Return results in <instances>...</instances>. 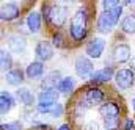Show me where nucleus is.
Listing matches in <instances>:
<instances>
[{"label": "nucleus", "mask_w": 135, "mask_h": 130, "mask_svg": "<svg viewBox=\"0 0 135 130\" xmlns=\"http://www.w3.org/2000/svg\"><path fill=\"white\" fill-rule=\"evenodd\" d=\"M68 19V8L61 5H54L47 11V21L54 28H61Z\"/></svg>", "instance_id": "nucleus-1"}, {"label": "nucleus", "mask_w": 135, "mask_h": 130, "mask_svg": "<svg viewBox=\"0 0 135 130\" xmlns=\"http://www.w3.org/2000/svg\"><path fill=\"white\" fill-rule=\"evenodd\" d=\"M134 78L135 75L132 69H119L115 72V77H113L118 88H121V89H129L134 85Z\"/></svg>", "instance_id": "nucleus-2"}, {"label": "nucleus", "mask_w": 135, "mask_h": 130, "mask_svg": "<svg viewBox=\"0 0 135 130\" xmlns=\"http://www.w3.org/2000/svg\"><path fill=\"white\" fill-rule=\"evenodd\" d=\"M74 67H75V74L82 78H86V77H91L93 74V61L86 57H77L75 58V63H74Z\"/></svg>", "instance_id": "nucleus-3"}, {"label": "nucleus", "mask_w": 135, "mask_h": 130, "mask_svg": "<svg viewBox=\"0 0 135 130\" xmlns=\"http://www.w3.org/2000/svg\"><path fill=\"white\" fill-rule=\"evenodd\" d=\"M19 13H21V8L14 2H8V3H5L0 8V17H2L3 22H11V21L17 19L19 17Z\"/></svg>", "instance_id": "nucleus-4"}, {"label": "nucleus", "mask_w": 135, "mask_h": 130, "mask_svg": "<svg viewBox=\"0 0 135 130\" xmlns=\"http://www.w3.org/2000/svg\"><path fill=\"white\" fill-rule=\"evenodd\" d=\"M104 49H105V41H104L102 38H93V39L86 44L85 52H86L88 57H91V58L96 60V58H101Z\"/></svg>", "instance_id": "nucleus-5"}, {"label": "nucleus", "mask_w": 135, "mask_h": 130, "mask_svg": "<svg viewBox=\"0 0 135 130\" xmlns=\"http://www.w3.org/2000/svg\"><path fill=\"white\" fill-rule=\"evenodd\" d=\"M131 46L129 44H118L113 47V52H112V57L116 63H126L131 60Z\"/></svg>", "instance_id": "nucleus-6"}, {"label": "nucleus", "mask_w": 135, "mask_h": 130, "mask_svg": "<svg viewBox=\"0 0 135 130\" xmlns=\"http://www.w3.org/2000/svg\"><path fill=\"white\" fill-rule=\"evenodd\" d=\"M35 53H36L38 60H41V61H49V60H52V57H54V47H52L50 42L41 41V42L36 46Z\"/></svg>", "instance_id": "nucleus-7"}, {"label": "nucleus", "mask_w": 135, "mask_h": 130, "mask_svg": "<svg viewBox=\"0 0 135 130\" xmlns=\"http://www.w3.org/2000/svg\"><path fill=\"white\" fill-rule=\"evenodd\" d=\"M36 108L39 113L50 114L54 118H61V114H63V105H60L58 102L57 103H38Z\"/></svg>", "instance_id": "nucleus-8"}, {"label": "nucleus", "mask_w": 135, "mask_h": 130, "mask_svg": "<svg viewBox=\"0 0 135 130\" xmlns=\"http://www.w3.org/2000/svg\"><path fill=\"white\" fill-rule=\"evenodd\" d=\"M60 97V91L58 88H49V89H42L38 96V103H57Z\"/></svg>", "instance_id": "nucleus-9"}, {"label": "nucleus", "mask_w": 135, "mask_h": 130, "mask_svg": "<svg viewBox=\"0 0 135 130\" xmlns=\"http://www.w3.org/2000/svg\"><path fill=\"white\" fill-rule=\"evenodd\" d=\"M121 108L116 102H104L99 107V114L102 118H110V116H119Z\"/></svg>", "instance_id": "nucleus-10"}, {"label": "nucleus", "mask_w": 135, "mask_h": 130, "mask_svg": "<svg viewBox=\"0 0 135 130\" xmlns=\"http://www.w3.org/2000/svg\"><path fill=\"white\" fill-rule=\"evenodd\" d=\"M115 25H116V24L112 21V17L108 16L107 11H104L101 16L98 17V32L99 33H110L113 30Z\"/></svg>", "instance_id": "nucleus-11"}, {"label": "nucleus", "mask_w": 135, "mask_h": 130, "mask_svg": "<svg viewBox=\"0 0 135 130\" xmlns=\"http://www.w3.org/2000/svg\"><path fill=\"white\" fill-rule=\"evenodd\" d=\"M113 71L110 67H104V69H99V71H94L91 74V82L93 83H107L113 78Z\"/></svg>", "instance_id": "nucleus-12"}, {"label": "nucleus", "mask_w": 135, "mask_h": 130, "mask_svg": "<svg viewBox=\"0 0 135 130\" xmlns=\"http://www.w3.org/2000/svg\"><path fill=\"white\" fill-rule=\"evenodd\" d=\"M60 82H61V72H60V71H52V72H49V74L44 77L41 86H42V89L57 88Z\"/></svg>", "instance_id": "nucleus-13"}, {"label": "nucleus", "mask_w": 135, "mask_h": 130, "mask_svg": "<svg viewBox=\"0 0 135 130\" xmlns=\"http://www.w3.org/2000/svg\"><path fill=\"white\" fill-rule=\"evenodd\" d=\"M42 74H44V63L42 61H32L25 69V75L32 80L42 77Z\"/></svg>", "instance_id": "nucleus-14"}, {"label": "nucleus", "mask_w": 135, "mask_h": 130, "mask_svg": "<svg viewBox=\"0 0 135 130\" xmlns=\"http://www.w3.org/2000/svg\"><path fill=\"white\" fill-rule=\"evenodd\" d=\"M104 100V91L99 88H90L85 93V102L88 105H98Z\"/></svg>", "instance_id": "nucleus-15"}, {"label": "nucleus", "mask_w": 135, "mask_h": 130, "mask_svg": "<svg viewBox=\"0 0 135 130\" xmlns=\"http://www.w3.org/2000/svg\"><path fill=\"white\" fill-rule=\"evenodd\" d=\"M16 99H17L22 105H25V107H32V105H35L33 93H32L30 89H27V88H19V89L16 91Z\"/></svg>", "instance_id": "nucleus-16"}, {"label": "nucleus", "mask_w": 135, "mask_h": 130, "mask_svg": "<svg viewBox=\"0 0 135 130\" xmlns=\"http://www.w3.org/2000/svg\"><path fill=\"white\" fill-rule=\"evenodd\" d=\"M25 46H27L25 38L21 36V34H11V36L8 38V47H9V50H13V52H22V50L25 49Z\"/></svg>", "instance_id": "nucleus-17"}, {"label": "nucleus", "mask_w": 135, "mask_h": 130, "mask_svg": "<svg viewBox=\"0 0 135 130\" xmlns=\"http://www.w3.org/2000/svg\"><path fill=\"white\" fill-rule=\"evenodd\" d=\"M5 80H6V83L11 85V86H19V85L24 82V72H22L21 69H11V71L6 72Z\"/></svg>", "instance_id": "nucleus-18"}, {"label": "nucleus", "mask_w": 135, "mask_h": 130, "mask_svg": "<svg viewBox=\"0 0 135 130\" xmlns=\"http://www.w3.org/2000/svg\"><path fill=\"white\" fill-rule=\"evenodd\" d=\"M13 107H14V99H13V96L8 91H2V94H0V113L2 114H6Z\"/></svg>", "instance_id": "nucleus-19"}, {"label": "nucleus", "mask_w": 135, "mask_h": 130, "mask_svg": "<svg viewBox=\"0 0 135 130\" xmlns=\"http://www.w3.org/2000/svg\"><path fill=\"white\" fill-rule=\"evenodd\" d=\"M41 14L36 13V11H32L28 16H27V27L32 33H38L41 30Z\"/></svg>", "instance_id": "nucleus-20"}, {"label": "nucleus", "mask_w": 135, "mask_h": 130, "mask_svg": "<svg viewBox=\"0 0 135 130\" xmlns=\"http://www.w3.org/2000/svg\"><path fill=\"white\" fill-rule=\"evenodd\" d=\"M57 88H58L60 94H71L75 88V80L72 77H63Z\"/></svg>", "instance_id": "nucleus-21"}, {"label": "nucleus", "mask_w": 135, "mask_h": 130, "mask_svg": "<svg viewBox=\"0 0 135 130\" xmlns=\"http://www.w3.org/2000/svg\"><path fill=\"white\" fill-rule=\"evenodd\" d=\"M86 21H88V13L85 9H79L74 17L71 19V27H83L86 28Z\"/></svg>", "instance_id": "nucleus-22"}, {"label": "nucleus", "mask_w": 135, "mask_h": 130, "mask_svg": "<svg viewBox=\"0 0 135 130\" xmlns=\"http://www.w3.org/2000/svg\"><path fill=\"white\" fill-rule=\"evenodd\" d=\"M121 28L123 32L127 34H135V14H129L123 19L121 22Z\"/></svg>", "instance_id": "nucleus-23"}, {"label": "nucleus", "mask_w": 135, "mask_h": 130, "mask_svg": "<svg viewBox=\"0 0 135 130\" xmlns=\"http://www.w3.org/2000/svg\"><path fill=\"white\" fill-rule=\"evenodd\" d=\"M0 67L5 72L11 71V67H13V58H11L9 52H6V50H2L0 52Z\"/></svg>", "instance_id": "nucleus-24"}, {"label": "nucleus", "mask_w": 135, "mask_h": 130, "mask_svg": "<svg viewBox=\"0 0 135 130\" xmlns=\"http://www.w3.org/2000/svg\"><path fill=\"white\" fill-rule=\"evenodd\" d=\"M69 33H71V38L74 41H83L88 34V30L83 28V27H69Z\"/></svg>", "instance_id": "nucleus-25"}, {"label": "nucleus", "mask_w": 135, "mask_h": 130, "mask_svg": "<svg viewBox=\"0 0 135 130\" xmlns=\"http://www.w3.org/2000/svg\"><path fill=\"white\" fill-rule=\"evenodd\" d=\"M104 127H105V130H118L119 129V119H118V116L104 118Z\"/></svg>", "instance_id": "nucleus-26"}, {"label": "nucleus", "mask_w": 135, "mask_h": 130, "mask_svg": "<svg viewBox=\"0 0 135 130\" xmlns=\"http://www.w3.org/2000/svg\"><path fill=\"white\" fill-rule=\"evenodd\" d=\"M108 13V16L112 17V21L115 22V24H118L119 22V17H121V13H123V6L119 5V6H116V8H113V9H110V11H107Z\"/></svg>", "instance_id": "nucleus-27"}, {"label": "nucleus", "mask_w": 135, "mask_h": 130, "mask_svg": "<svg viewBox=\"0 0 135 130\" xmlns=\"http://www.w3.org/2000/svg\"><path fill=\"white\" fill-rule=\"evenodd\" d=\"M119 5H121L119 0H102V8H104V11H110V9H113V8H116V6H119Z\"/></svg>", "instance_id": "nucleus-28"}, {"label": "nucleus", "mask_w": 135, "mask_h": 130, "mask_svg": "<svg viewBox=\"0 0 135 130\" xmlns=\"http://www.w3.org/2000/svg\"><path fill=\"white\" fill-rule=\"evenodd\" d=\"M2 130H22V122L13 121L8 124H2Z\"/></svg>", "instance_id": "nucleus-29"}, {"label": "nucleus", "mask_w": 135, "mask_h": 130, "mask_svg": "<svg viewBox=\"0 0 135 130\" xmlns=\"http://www.w3.org/2000/svg\"><path fill=\"white\" fill-rule=\"evenodd\" d=\"M52 42L57 46V47H65V41H63V36L60 34V33H57V34H54V39H52Z\"/></svg>", "instance_id": "nucleus-30"}, {"label": "nucleus", "mask_w": 135, "mask_h": 130, "mask_svg": "<svg viewBox=\"0 0 135 130\" xmlns=\"http://www.w3.org/2000/svg\"><path fill=\"white\" fill-rule=\"evenodd\" d=\"M135 129V122L132 118H127L126 119V124H124V130H134Z\"/></svg>", "instance_id": "nucleus-31"}, {"label": "nucleus", "mask_w": 135, "mask_h": 130, "mask_svg": "<svg viewBox=\"0 0 135 130\" xmlns=\"http://www.w3.org/2000/svg\"><path fill=\"white\" fill-rule=\"evenodd\" d=\"M58 130H71V127H69L68 124H63V126H60V129Z\"/></svg>", "instance_id": "nucleus-32"}, {"label": "nucleus", "mask_w": 135, "mask_h": 130, "mask_svg": "<svg viewBox=\"0 0 135 130\" xmlns=\"http://www.w3.org/2000/svg\"><path fill=\"white\" fill-rule=\"evenodd\" d=\"M131 67H135V55L131 58Z\"/></svg>", "instance_id": "nucleus-33"}, {"label": "nucleus", "mask_w": 135, "mask_h": 130, "mask_svg": "<svg viewBox=\"0 0 135 130\" xmlns=\"http://www.w3.org/2000/svg\"><path fill=\"white\" fill-rule=\"evenodd\" d=\"M60 2H63V3H72L74 0H60Z\"/></svg>", "instance_id": "nucleus-34"}, {"label": "nucleus", "mask_w": 135, "mask_h": 130, "mask_svg": "<svg viewBox=\"0 0 135 130\" xmlns=\"http://www.w3.org/2000/svg\"><path fill=\"white\" fill-rule=\"evenodd\" d=\"M132 107H134V110H135V99H132Z\"/></svg>", "instance_id": "nucleus-35"}, {"label": "nucleus", "mask_w": 135, "mask_h": 130, "mask_svg": "<svg viewBox=\"0 0 135 130\" xmlns=\"http://www.w3.org/2000/svg\"><path fill=\"white\" fill-rule=\"evenodd\" d=\"M131 2H135V0H131Z\"/></svg>", "instance_id": "nucleus-36"}]
</instances>
